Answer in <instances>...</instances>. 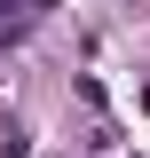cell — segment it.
I'll return each mask as SVG.
<instances>
[{"mask_svg": "<svg viewBox=\"0 0 150 158\" xmlns=\"http://www.w3.org/2000/svg\"><path fill=\"white\" fill-rule=\"evenodd\" d=\"M0 158H32V135H24V127H8V135H0Z\"/></svg>", "mask_w": 150, "mask_h": 158, "instance_id": "obj_1", "label": "cell"}]
</instances>
